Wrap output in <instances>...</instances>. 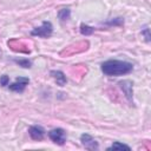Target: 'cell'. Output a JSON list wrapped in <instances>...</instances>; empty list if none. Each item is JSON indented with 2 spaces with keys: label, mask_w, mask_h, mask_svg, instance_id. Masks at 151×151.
Listing matches in <instances>:
<instances>
[{
  "label": "cell",
  "mask_w": 151,
  "mask_h": 151,
  "mask_svg": "<svg viewBox=\"0 0 151 151\" xmlns=\"http://www.w3.org/2000/svg\"><path fill=\"white\" fill-rule=\"evenodd\" d=\"M100 68L105 76L118 77V76H124L132 72L133 65L131 63L123 61V60H106L101 64Z\"/></svg>",
  "instance_id": "obj_1"
},
{
  "label": "cell",
  "mask_w": 151,
  "mask_h": 151,
  "mask_svg": "<svg viewBox=\"0 0 151 151\" xmlns=\"http://www.w3.org/2000/svg\"><path fill=\"white\" fill-rule=\"evenodd\" d=\"M52 32H53L52 24L50 21H44L41 24V26L33 28L31 34L34 35V37H39V38H48V37H51Z\"/></svg>",
  "instance_id": "obj_2"
},
{
  "label": "cell",
  "mask_w": 151,
  "mask_h": 151,
  "mask_svg": "<svg viewBox=\"0 0 151 151\" xmlns=\"http://www.w3.org/2000/svg\"><path fill=\"white\" fill-rule=\"evenodd\" d=\"M48 137L53 143H55L58 145H64L66 143V132L61 127L51 130L48 132Z\"/></svg>",
  "instance_id": "obj_3"
},
{
  "label": "cell",
  "mask_w": 151,
  "mask_h": 151,
  "mask_svg": "<svg viewBox=\"0 0 151 151\" xmlns=\"http://www.w3.org/2000/svg\"><path fill=\"white\" fill-rule=\"evenodd\" d=\"M28 83H29V79H28V78H26V77H19V78H17L15 81H14L13 84H11L8 87H9V90L13 91V92L21 93V92H24V90L26 88V86H27Z\"/></svg>",
  "instance_id": "obj_4"
},
{
  "label": "cell",
  "mask_w": 151,
  "mask_h": 151,
  "mask_svg": "<svg viewBox=\"0 0 151 151\" xmlns=\"http://www.w3.org/2000/svg\"><path fill=\"white\" fill-rule=\"evenodd\" d=\"M80 142L83 144V146L87 150H98L99 145H98V142L92 138V136H90L88 133H83L80 136Z\"/></svg>",
  "instance_id": "obj_5"
},
{
  "label": "cell",
  "mask_w": 151,
  "mask_h": 151,
  "mask_svg": "<svg viewBox=\"0 0 151 151\" xmlns=\"http://www.w3.org/2000/svg\"><path fill=\"white\" fill-rule=\"evenodd\" d=\"M119 86L123 90V92L125 93V97L127 98V100L130 103H133V91H132V81L130 80H123L119 81Z\"/></svg>",
  "instance_id": "obj_6"
},
{
  "label": "cell",
  "mask_w": 151,
  "mask_h": 151,
  "mask_svg": "<svg viewBox=\"0 0 151 151\" xmlns=\"http://www.w3.org/2000/svg\"><path fill=\"white\" fill-rule=\"evenodd\" d=\"M28 134L33 140H42L45 137V130L41 126L34 125L28 129Z\"/></svg>",
  "instance_id": "obj_7"
},
{
  "label": "cell",
  "mask_w": 151,
  "mask_h": 151,
  "mask_svg": "<svg viewBox=\"0 0 151 151\" xmlns=\"http://www.w3.org/2000/svg\"><path fill=\"white\" fill-rule=\"evenodd\" d=\"M51 76H52L53 79L55 80L57 85H59V86H64V85H66V83H67V78H66V76H65L61 71H51Z\"/></svg>",
  "instance_id": "obj_8"
},
{
  "label": "cell",
  "mask_w": 151,
  "mask_h": 151,
  "mask_svg": "<svg viewBox=\"0 0 151 151\" xmlns=\"http://www.w3.org/2000/svg\"><path fill=\"white\" fill-rule=\"evenodd\" d=\"M70 15H71V11L68 8H61L59 12H58V18L60 19V21H67L70 19Z\"/></svg>",
  "instance_id": "obj_9"
},
{
  "label": "cell",
  "mask_w": 151,
  "mask_h": 151,
  "mask_svg": "<svg viewBox=\"0 0 151 151\" xmlns=\"http://www.w3.org/2000/svg\"><path fill=\"white\" fill-rule=\"evenodd\" d=\"M107 150L109 151H111V150H127V151H130L131 147L129 145H126V144H123V143H119V142H114Z\"/></svg>",
  "instance_id": "obj_10"
},
{
  "label": "cell",
  "mask_w": 151,
  "mask_h": 151,
  "mask_svg": "<svg viewBox=\"0 0 151 151\" xmlns=\"http://www.w3.org/2000/svg\"><path fill=\"white\" fill-rule=\"evenodd\" d=\"M93 31H94V28L91 27V26H87L85 24H81L80 25V33L83 35H90V34L93 33Z\"/></svg>",
  "instance_id": "obj_11"
},
{
  "label": "cell",
  "mask_w": 151,
  "mask_h": 151,
  "mask_svg": "<svg viewBox=\"0 0 151 151\" xmlns=\"http://www.w3.org/2000/svg\"><path fill=\"white\" fill-rule=\"evenodd\" d=\"M14 61H15L18 65H20V66H22V67H25V68H29L31 65H32V63H31L28 59H15Z\"/></svg>",
  "instance_id": "obj_12"
},
{
  "label": "cell",
  "mask_w": 151,
  "mask_h": 151,
  "mask_svg": "<svg viewBox=\"0 0 151 151\" xmlns=\"http://www.w3.org/2000/svg\"><path fill=\"white\" fill-rule=\"evenodd\" d=\"M8 83H9V77H8V76L4 74V76L0 77V85H2V86H7Z\"/></svg>",
  "instance_id": "obj_13"
},
{
  "label": "cell",
  "mask_w": 151,
  "mask_h": 151,
  "mask_svg": "<svg viewBox=\"0 0 151 151\" xmlns=\"http://www.w3.org/2000/svg\"><path fill=\"white\" fill-rule=\"evenodd\" d=\"M142 35L145 37L146 42H150V29H149L147 27H145L144 29H142Z\"/></svg>",
  "instance_id": "obj_14"
}]
</instances>
